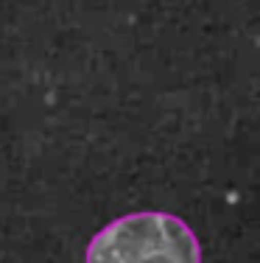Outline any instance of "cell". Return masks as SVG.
Here are the masks:
<instances>
[{"label": "cell", "mask_w": 260, "mask_h": 263, "mask_svg": "<svg viewBox=\"0 0 260 263\" xmlns=\"http://www.w3.org/2000/svg\"><path fill=\"white\" fill-rule=\"evenodd\" d=\"M84 263H202V247L179 216L143 210L98 230Z\"/></svg>", "instance_id": "1"}]
</instances>
